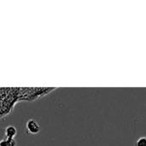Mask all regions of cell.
I'll return each mask as SVG.
<instances>
[{
	"instance_id": "cell-1",
	"label": "cell",
	"mask_w": 146,
	"mask_h": 146,
	"mask_svg": "<svg viewBox=\"0 0 146 146\" xmlns=\"http://www.w3.org/2000/svg\"><path fill=\"white\" fill-rule=\"evenodd\" d=\"M33 99V88H0V117L9 113L18 100Z\"/></svg>"
},
{
	"instance_id": "cell-2",
	"label": "cell",
	"mask_w": 146,
	"mask_h": 146,
	"mask_svg": "<svg viewBox=\"0 0 146 146\" xmlns=\"http://www.w3.org/2000/svg\"><path fill=\"white\" fill-rule=\"evenodd\" d=\"M26 130L29 134H37L40 131V125L34 119H29L26 123Z\"/></svg>"
},
{
	"instance_id": "cell-3",
	"label": "cell",
	"mask_w": 146,
	"mask_h": 146,
	"mask_svg": "<svg viewBox=\"0 0 146 146\" xmlns=\"http://www.w3.org/2000/svg\"><path fill=\"white\" fill-rule=\"evenodd\" d=\"M17 129L15 126L9 125L8 127H5L4 129V135L5 138H9V139H15L17 135Z\"/></svg>"
},
{
	"instance_id": "cell-4",
	"label": "cell",
	"mask_w": 146,
	"mask_h": 146,
	"mask_svg": "<svg viewBox=\"0 0 146 146\" xmlns=\"http://www.w3.org/2000/svg\"><path fill=\"white\" fill-rule=\"evenodd\" d=\"M0 146H16V140L15 139L3 138L0 140Z\"/></svg>"
},
{
	"instance_id": "cell-5",
	"label": "cell",
	"mask_w": 146,
	"mask_h": 146,
	"mask_svg": "<svg viewBox=\"0 0 146 146\" xmlns=\"http://www.w3.org/2000/svg\"><path fill=\"white\" fill-rule=\"evenodd\" d=\"M136 146H146V137H141L137 140Z\"/></svg>"
}]
</instances>
